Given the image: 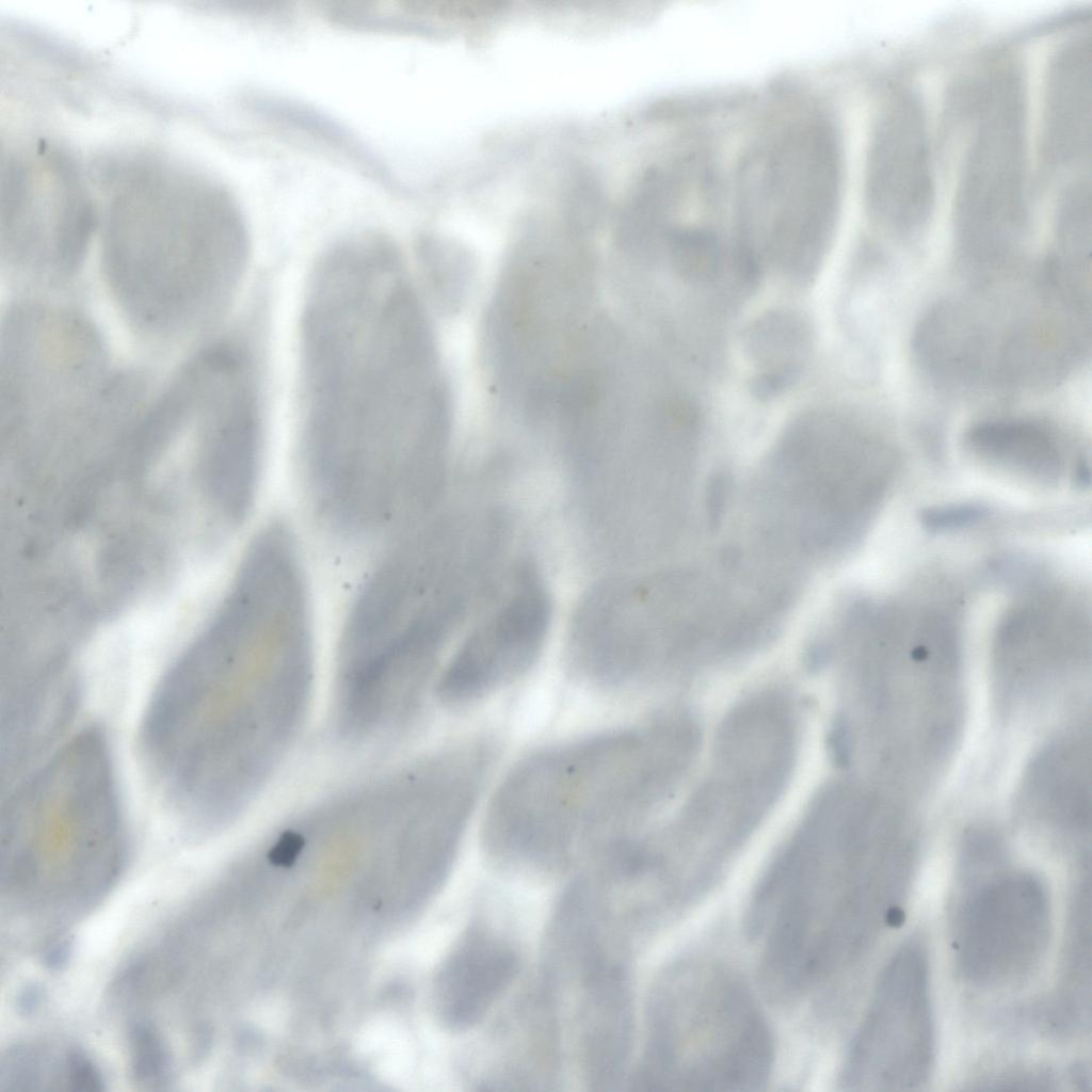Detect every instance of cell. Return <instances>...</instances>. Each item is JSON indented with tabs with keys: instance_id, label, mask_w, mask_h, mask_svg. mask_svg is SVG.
<instances>
[{
	"instance_id": "1",
	"label": "cell",
	"mask_w": 1092,
	"mask_h": 1092,
	"mask_svg": "<svg viewBox=\"0 0 1092 1092\" xmlns=\"http://www.w3.org/2000/svg\"><path fill=\"white\" fill-rule=\"evenodd\" d=\"M312 680L304 580L268 569L236 583L142 725L146 762L187 828L221 830L248 807L295 744Z\"/></svg>"
},
{
	"instance_id": "2",
	"label": "cell",
	"mask_w": 1092,
	"mask_h": 1092,
	"mask_svg": "<svg viewBox=\"0 0 1092 1092\" xmlns=\"http://www.w3.org/2000/svg\"><path fill=\"white\" fill-rule=\"evenodd\" d=\"M306 484L364 509L410 499L443 461L448 407L424 309L405 272L343 268L303 314Z\"/></svg>"
},
{
	"instance_id": "3",
	"label": "cell",
	"mask_w": 1092,
	"mask_h": 1092,
	"mask_svg": "<svg viewBox=\"0 0 1092 1092\" xmlns=\"http://www.w3.org/2000/svg\"><path fill=\"white\" fill-rule=\"evenodd\" d=\"M119 154L94 170L106 283L138 336L184 341L212 328L237 293L250 251L243 212L202 172L157 152Z\"/></svg>"
},
{
	"instance_id": "4",
	"label": "cell",
	"mask_w": 1092,
	"mask_h": 1092,
	"mask_svg": "<svg viewBox=\"0 0 1092 1092\" xmlns=\"http://www.w3.org/2000/svg\"><path fill=\"white\" fill-rule=\"evenodd\" d=\"M656 738L617 728L523 758L487 807V853L504 866L551 869L628 837L661 777Z\"/></svg>"
},
{
	"instance_id": "5",
	"label": "cell",
	"mask_w": 1092,
	"mask_h": 1092,
	"mask_svg": "<svg viewBox=\"0 0 1092 1092\" xmlns=\"http://www.w3.org/2000/svg\"><path fill=\"white\" fill-rule=\"evenodd\" d=\"M454 527L407 528L357 595L339 648L336 690L371 711L424 705L461 612Z\"/></svg>"
},
{
	"instance_id": "6",
	"label": "cell",
	"mask_w": 1092,
	"mask_h": 1092,
	"mask_svg": "<svg viewBox=\"0 0 1092 1092\" xmlns=\"http://www.w3.org/2000/svg\"><path fill=\"white\" fill-rule=\"evenodd\" d=\"M3 876L30 883L48 866L102 886L126 856V830L110 745L82 729L21 782L1 818Z\"/></svg>"
},
{
	"instance_id": "7",
	"label": "cell",
	"mask_w": 1092,
	"mask_h": 1092,
	"mask_svg": "<svg viewBox=\"0 0 1092 1092\" xmlns=\"http://www.w3.org/2000/svg\"><path fill=\"white\" fill-rule=\"evenodd\" d=\"M649 1017L638 1089L751 1090L768 1078L769 1031L749 992L727 971L679 965L657 991Z\"/></svg>"
},
{
	"instance_id": "8",
	"label": "cell",
	"mask_w": 1092,
	"mask_h": 1092,
	"mask_svg": "<svg viewBox=\"0 0 1092 1092\" xmlns=\"http://www.w3.org/2000/svg\"><path fill=\"white\" fill-rule=\"evenodd\" d=\"M77 162L44 139L2 154L1 260L13 280L59 287L82 270L99 216Z\"/></svg>"
},
{
	"instance_id": "9",
	"label": "cell",
	"mask_w": 1092,
	"mask_h": 1092,
	"mask_svg": "<svg viewBox=\"0 0 1092 1092\" xmlns=\"http://www.w3.org/2000/svg\"><path fill=\"white\" fill-rule=\"evenodd\" d=\"M966 158L956 203V242L971 270L1005 269L1027 231L1023 100L990 99Z\"/></svg>"
},
{
	"instance_id": "10",
	"label": "cell",
	"mask_w": 1092,
	"mask_h": 1092,
	"mask_svg": "<svg viewBox=\"0 0 1092 1092\" xmlns=\"http://www.w3.org/2000/svg\"><path fill=\"white\" fill-rule=\"evenodd\" d=\"M924 945L903 943L885 965L851 1045L841 1083L854 1091L913 1090L934 1063V1027Z\"/></svg>"
},
{
	"instance_id": "11",
	"label": "cell",
	"mask_w": 1092,
	"mask_h": 1092,
	"mask_svg": "<svg viewBox=\"0 0 1092 1092\" xmlns=\"http://www.w3.org/2000/svg\"><path fill=\"white\" fill-rule=\"evenodd\" d=\"M1049 926L1047 892L1035 877L993 869L963 878L954 928L961 974L982 987L1022 979L1043 956Z\"/></svg>"
},
{
	"instance_id": "12",
	"label": "cell",
	"mask_w": 1092,
	"mask_h": 1092,
	"mask_svg": "<svg viewBox=\"0 0 1092 1092\" xmlns=\"http://www.w3.org/2000/svg\"><path fill=\"white\" fill-rule=\"evenodd\" d=\"M877 118L868 159L869 212L893 238H918L931 219L935 186L927 118L914 93H894Z\"/></svg>"
},
{
	"instance_id": "13",
	"label": "cell",
	"mask_w": 1092,
	"mask_h": 1092,
	"mask_svg": "<svg viewBox=\"0 0 1092 1092\" xmlns=\"http://www.w3.org/2000/svg\"><path fill=\"white\" fill-rule=\"evenodd\" d=\"M547 624L544 592L528 582L464 641L438 676L436 695L461 707L513 684L536 660Z\"/></svg>"
},
{
	"instance_id": "14",
	"label": "cell",
	"mask_w": 1092,
	"mask_h": 1092,
	"mask_svg": "<svg viewBox=\"0 0 1092 1092\" xmlns=\"http://www.w3.org/2000/svg\"><path fill=\"white\" fill-rule=\"evenodd\" d=\"M964 447L996 475L1032 487H1059L1070 475L1059 434L1035 419L1008 417L979 421L966 430Z\"/></svg>"
},
{
	"instance_id": "15",
	"label": "cell",
	"mask_w": 1092,
	"mask_h": 1092,
	"mask_svg": "<svg viewBox=\"0 0 1092 1092\" xmlns=\"http://www.w3.org/2000/svg\"><path fill=\"white\" fill-rule=\"evenodd\" d=\"M517 969V956L507 942L482 928L470 930L445 976L450 1022L461 1028L477 1024L511 984Z\"/></svg>"
},
{
	"instance_id": "16",
	"label": "cell",
	"mask_w": 1092,
	"mask_h": 1092,
	"mask_svg": "<svg viewBox=\"0 0 1092 1092\" xmlns=\"http://www.w3.org/2000/svg\"><path fill=\"white\" fill-rule=\"evenodd\" d=\"M1082 51L1080 48L1062 55L1053 80L1055 86L1049 93L1048 138L1053 142L1054 155L1058 158L1063 156V160L1083 146L1085 121L1089 122L1090 111L1085 108V105H1090L1085 98L1090 96L1085 92V87H1089V83H1085L1089 78L1085 71L1089 68L1085 67Z\"/></svg>"
},
{
	"instance_id": "17",
	"label": "cell",
	"mask_w": 1092,
	"mask_h": 1092,
	"mask_svg": "<svg viewBox=\"0 0 1092 1092\" xmlns=\"http://www.w3.org/2000/svg\"><path fill=\"white\" fill-rule=\"evenodd\" d=\"M128 1044L134 1080L142 1085L165 1081L171 1058L158 1029L151 1023L139 1021L129 1029Z\"/></svg>"
},
{
	"instance_id": "18",
	"label": "cell",
	"mask_w": 1092,
	"mask_h": 1092,
	"mask_svg": "<svg viewBox=\"0 0 1092 1092\" xmlns=\"http://www.w3.org/2000/svg\"><path fill=\"white\" fill-rule=\"evenodd\" d=\"M672 247L678 268L696 278L710 277L718 266V244L707 230L686 229L672 235Z\"/></svg>"
},
{
	"instance_id": "19",
	"label": "cell",
	"mask_w": 1092,
	"mask_h": 1092,
	"mask_svg": "<svg viewBox=\"0 0 1092 1092\" xmlns=\"http://www.w3.org/2000/svg\"><path fill=\"white\" fill-rule=\"evenodd\" d=\"M65 1076L69 1088L80 1092L105 1089L103 1077L93 1060L81 1049H70L65 1056Z\"/></svg>"
},
{
	"instance_id": "20",
	"label": "cell",
	"mask_w": 1092,
	"mask_h": 1092,
	"mask_svg": "<svg viewBox=\"0 0 1092 1092\" xmlns=\"http://www.w3.org/2000/svg\"><path fill=\"white\" fill-rule=\"evenodd\" d=\"M829 745L835 762L838 766L848 765L850 759V736L844 721L838 720L834 723L829 737Z\"/></svg>"
},
{
	"instance_id": "21",
	"label": "cell",
	"mask_w": 1092,
	"mask_h": 1092,
	"mask_svg": "<svg viewBox=\"0 0 1092 1092\" xmlns=\"http://www.w3.org/2000/svg\"><path fill=\"white\" fill-rule=\"evenodd\" d=\"M71 949L73 945L69 940H57L46 947L42 961L48 969L61 970L69 961Z\"/></svg>"
},
{
	"instance_id": "22",
	"label": "cell",
	"mask_w": 1092,
	"mask_h": 1092,
	"mask_svg": "<svg viewBox=\"0 0 1092 1092\" xmlns=\"http://www.w3.org/2000/svg\"><path fill=\"white\" fill-rule=\"evenodd\" d=\"M43 991L37 984H27L17 994L16 1008L20 1015L30 1016L34 1014L42 1005Z\"/></svg>"
},
{
	"instance_id": "23",
	"label": "cell",
	"mask_w": 1092,
	"mask_h": 1092,
	"mask_svg": "<svg viewBox=\"0 0 1092 1092\" xmlns=\"http://www.w3.org/2000/svg\"><path fill=\"white\" fill-rule=\"evenodd\" d=\"M268 528H280V529L287 530V529H285V528H282V527H268ZM268 528H266V529H268ZM287 531H288V530H287Z\"/></svg>"
}]
</instances>
